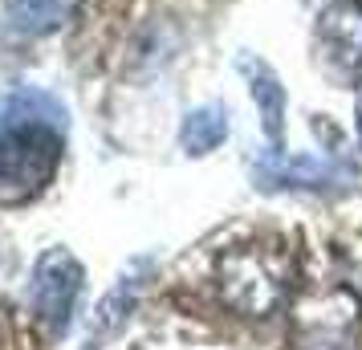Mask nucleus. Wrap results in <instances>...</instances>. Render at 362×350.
<instances>
[{"mask_svg": "<svg viewBox=\"0 0 362 350\" xmlns=\"http://www.w3.org/2000/svg\"><path fill=\"white\" fill-rule=\"evenodd\" d=\"M228 139V110L220 102H204L196 110L183 115L180 127V147L187 155H212L220 143Z\"/></svg>", "mask_w": 362, "mask_h": 350, "instance_id": "obj_9", "label": "nucleus"}, {"mask_svg": "<svg viewBox=\"0 0 362 350\" xmlns=\"http://www.w3.org/2000/svg\"><path fill=\"white\" fill-rule=\"evenodd\" d=\"M74 8V0H13L4 8V25L21 37H45L62 29Z\"/></svg>", "mask_w": 362, "mask_h": 350, "instance_id": "obj_10", "label": "nucleus"}, {"mask_svg": "<svg viewBox=\"0 0 362 350\" xmlns=\"http://www.w3.org/2000/svg\"><path fill=\"white\" fill-rule=\"evenodd\" d=\"M240 69H245L252 102L261 110V127H264L269 147H281V139H285V90H281L277 74L264 66L261 57H240Z\"/></svg>", "mask_w": 362, "mask_h": 350, "instance_id": "obj_8", "label": "nucleus"}, {"mask_svg": "<svg viewBox=\"0 0 362 350\" xmlns=\"http://www.w3.org/2000/svg\"><path fill=\"white\" fill-rule=\"evenodd\" d=\"M82 281L86 273L69 249H45L37 257L33 277H29V305L53 338L69 330L78 298H82Z\"/></svg>", "mask_w": 362, "mask_h": 350, "instance_id": "obj_3", "label": "nucleus"}, {"mask_svg": "<svg viewBox=\"0 0 362 350\" xmlns=\"http://www.w3.org/2000/svg\"><path fill=\"white\" fill-rule=\"evenodd\" d=\"M62 134L45 122H17L0 127V204H29L37 200L57 175L62 163Z\"/></svg>", "mask_w": 362, "mask_h": 350, "instance_id": "obj_2", "label": "nucleus"}, {"mask_svg": "<svg viewBox=\"0 0 362 350\" xmlns=\"http://www.w3.org/2000/svg\"><path fill=\"white\" fill-rule=\"evenodd\" d=\"M317 62L338 86H362V0H329L317 17Z\"/></svg>", "mask_w": 362, "mask_h": 350, "instance_id": "obj_4", "label": "nucleus"}, {"mask_svg": "<svg viewBox=\"0 0 362 350\" xmlns=\"http://www.w3.org/2000/svg\"><path fill=\"white\" fill-rule=\"evenodd\" d=\"M0 127H4V98H0Z\"/></svg>", "mask_w": 362, "mask_h": 350, "instance_id": "obj_13", "label": "nucleus"}, {"mask_svg": "<svg viewBox=\"0 0 362 350\" xmlns=\"http://www.w3.org/2000/svg\"><path fill=\"white\" fill-rule=\"evenodd\" d=\"M220 298L245 317H273L289 298V257L281 245H240L216 265Z\"/></svg>", "mask_w": 362, "mask_h": 350, "instance_id": "obj_1", "label": "nucleus"}, {"mask_svg": "<svg viewBox=\"0 0 362 350\" xmlns=\"http://www.w3.org/2000/svg\"><path fill=\"white\" fill-rule=\"evenodd\" d=\"M358 139H362V94H358Z\"/></svg>", "mask_w": 362, "mask_h": 350, "instance_id": "obj_12", "label": "nucleus"}, {"mask_svg": "<svg viewBox=\"0 0 362 350\" xmlns=\"http://www.w3.org/2000/svg\"><path fill=\"white\" fill-rule=\"evenodd\" d=\"M147 273H151V261L139 257V261H131V269H122V277L106 289V298L94 305V317H90V334H86L90 346H102L106 338H115V334L127 326V317H131L134 301H139V289L147 281Z\"/></svg>", "mask_w": 362, "mask_h": 350, "instance_id": "obj_7", "label": "nucleus"}, {"mask_svg": "<svg viewBox=\"0 0 362 350\" xmlns=\"http://www.w3.org/2000/svg\"><path fill=\"white\" fill-rule=\"evenodd\" d=\"M252 184L264 192H277V187H310V192H342L354 184V175L334 159L310 155V151H297L285 155L281 147H269L252 159Z\"/></svg>", "mask_w": 362, "mask_h": 350, "instance_id": "obj_6", "label": "nucleus"}, {"mask_svg": "<svg viewBox=\"0 0 362 350\" xmlns=\"http://www.w3.org/2000/svg\"><path fill=\"white\" fill-rule=\"evenodd\" d=\"M354 330H358V301L342 285L326 293H310L297 305L301 350H354Z\"/></svg>", "mask_w": 362, "mask_h": 350, "instance_id": "obj_5", "label": "nucleus"}, {"mask_svg": "<svg viewBox=\"0 0 362 350\" xmlns=\"http://www.w3.org/2000/svg\"><path fill=\"white\" fill-rule=\"evenodd\" d=\"M17 122H45L66 131V106L37 86H21L4 98V127H17Z\"/></svg>", "mask_w": 362, "mask_h": 350, "instance_id": "obj_11", "label": "nucleus"}]
</instances>
